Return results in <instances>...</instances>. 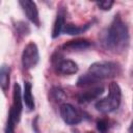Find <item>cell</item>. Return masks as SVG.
Returning <instances> with one entry per match:
<instances>
[{
	"label": "cell",
	"instance_id": "obj_1",
	"mask_svg": "<svg viewBox=\"0 0 133 133\" xmlns=\"http://www.w3.org/2000/svg\"><path fill=\"white\" fill-rule=\"evenodd\" d=\"M130 36L128 27L125 24V22L122 20L119 15H116L111 22L107 33L105 35L104 44L105 47L114 53L123 52L127 49L129 45Z\"/></svg>",
	"mask_w": 133,
	"mask_h": 133
},
{
	"label": "cell",
	"instance_id": "obj_2",
	"mask_svg": "<svg viewBox=\"0 0 133 133\" xmlns=\"http://www.w3.org/2000/svg\"><path fill=\"white\" fill-rule=\"evenodd\" d=\"M121 101H122L121 87L116 82H111L108 87V95L105 98L100 99L96 103L95 107L98 111L102 113H110L119 107Z\"/></svg>",
	"mask_w": 133,
	"mask_h": 133
},
{
	"label": "cell",
	"instance_id": "obj_3",
	"mask_svg": "<svg viewBox=\"0 0 133 133\" xmlns=\"http://www.w3.org/2000/svg\"><path fill=\"white\" fill-rule=\"evenodd\" d=\"M22 94H21V87L18 83L14 84V92H12V105L8 112L7 123L5 127V133H14L16 124L20 122L21 113L23 110V104H22Z\"/></svg>",
	"mask_w": 133,
	"mask_h": 133
},
{
	"label": "cell",
	"instance_id": "obj_4",
	"mask_svg": "<svg viewBox=\"0 0 133 133\" xmlns=\"http://www.w3.org/2000/svg\"><path fill=\"white\" fill-rule=\"evenodd\" d=\"M119 72V65L112 61H96L89 65L87 71V73L98 81L113 78L117 76Z\"/></svg>",
	"mask_w": 133,
	"mask_h": 133
},
{
	"label": "cell",
	"instance_id": "obj_5",
	"mask_svg": "<svg viewBox=\"0 0 133 133\" xmlns=\"http://www.w3.org/2000/svg\"><path fill=\"white\" fill-rule=\"evenodd\" d=\"M38 60H39V53H38L37 46L33 42L27 44V46L23 50L22 57H21L23 68L26 70L32 69L37 64Z\"/></svg>",
	"mask_w": 133,
	"mask_h": 133
},
{
	"label": "cell",
	"instance_id": "obj_6",
	"mask_svg": "<svg viewBox=\"0 0 133 133\" xmlns=\"http://www.w3.org/2000/svg\"><path fill=\"white\" fill-rule=\"evenodd\" d=\"M60 116L63 122L70 126H74L79 124L82 121V116L80 112L71 104H62L60 107Z\"/></svg>",
	"mask_w": 133,
	"mask_h": 133
},
{
	"label": "cell",
	"instance_id": "obj_7",
	"mask_svg": "<svg viewBox=\"0 0 133 133\" xmlns=\"http://www.w3.org/2000/svg\"><path fill=\"white\" fill-rule=\"evenodd\" d=\"M19 4L22 6L28 20L31 23H33V25H35L36 27H39L41 22H39V17H38V9H37L35 2L30 1V0H23V1H20Z\"/></svg>",
	"mask_w": 133,
	"mask_h": 133
},
{
	"label": "cell",
	"instance_id": "obj_8",
	"mask_svg": "<svg viewBox=\"0 0 133 133\" xmlns=\"http://www.w3.org/2000/svg\"><path fill=\"white\" fill-rule=\"evenodd\" d=\"M104 92V86H92L90 89H87L85 91H82L81 94L78 95V102L81 104H86L89 103L96 99H98L102 94Z\"/></svg>",
	"mask_w": 133,
	"mask_h": 133
},
{
	"label": "cell",
	"instance_id": "obj_9",
	"mask_svg": "<svg viewBox=\"0 0 133 133\" xmlns=\"http://www.w3.org/2000/svg\"><path fill=\"white\" fill-rule=\"evenodd\" d=\"M55 68L56 71L62 75H73L78 72V64L71 59H59Z\"/></svg>",
	"mask_w": 133,
	"mask_h": 133
},
{
	"label": "cell",
	"instance_id": "obj_10",
	"mask_svg": "<svg viewBox=\"0 0 133 133\" xmlns=\"http://www.w3.org/2000/svg\"><path fill=\"white\" fill-rule=\"evenodd\" d=\"M90 42L86 39H74V41H69L66 42L63 46L62 49L68 52H77V51H82L90 47Z\"/></svg>",
	"mask_w": 133,
	"mask_h": 133
},
{
	"label": "cell",
	"instance_id": "obj_11",
	"mask_svg": "<svg viewBox=\"0 0 133 133\" xmlns=\"http://www.w3.org/2000/svg\"><path fill=\"white\" fill-rule=\"evenodd\" d=\"M64 24H65V10L60 9L57 12V16H56V19H55V22L53 25V30H52V37L53 38H56L60 35Z\"/></svg>",
	"mask_w": 133,
	"mask_h": 133
},
{
	"label": "cell",
	"instance_id": "obj_12",
	"mask_svg": "<svg viewBox=\"0 0 133 133\" xmlns=\"http://www.w3.org/2000/svg\"><path fill=\"white\" fill-rule=\"evenodd\" d=\"M23 101L29 111L34 109V100L32 96V85L30 82L26 81L24 83V91H23Z\"/></svg>",
	"mask_w": 133,
	"mask_h": 133
},
{
	"label": "cell",
	"instance_id": "obj_13",
	"mask_svg": "<svg viewBox=\"0 0 133 133\" xmlns=\"http://www.w3.org/2000/svg\"><path fill=\"white\" fill-rule=\"evenodd\" d=\"M10 79V68L7 64H2L0 66V88L6 91L9 85Z\"/></svg>",
	"mask_w": 133,
	"mask_h": 133
},
{
	"label": "cell",
	"instance_id": "obj_14",
	"mask_svg": "<svg viewBox=\"0 0 133 133\" xmlns=\"http://www.w3.org/2000/svg\"><path fill=\"white\" fill-rule=\"evenodd\" d=\"M90 27V23L83 25V26H76L74 24H64L62 28V32L70 34V35H78L80 33H83Z\"/></svg>",
	"mask_w": 133,
	"mask_h": 133
},
{
	"label": "cell",
	"instance_id": "obj_15",
	"mask_svg": "<svg viewBox=\"0 0 133 133\" xmlns=\"http://www.w3.org/2000/svg\"><path fill=\"white\" fill-rule=\"evenodd\" d=\"M99 81L97 79H95L90 74L86 73L82 76H80L77 80V86L78 87H87V86H91L95 85L96 83H98Z\"/></svg>",
	"mask_w": 133,
	"mask_h": 133
},
{
	"label": "cell",
	"instance_id": "obj_16",
	"mask_svg": "<svg viewBox=\"0 0 133 133\" xmlns=\"http://www.w3.org/2000/svg\"><path fill=\"white\" fill-rule=\"evenodd\" d=\"M51 97L54 101L56 102H61L64 100L65 98V94L64 91L60 88V87H53L51 89Z\"/></svg>",
	"mask_w": 133,
	"mask_h": 133
},
{
	"label": "cell",
	"instance_id": "obj_17",
	"mask_svg": "<svg viewBox=\"0 0 133 133\" xmlns=\"http://www.w3.org/2000/svg\"><path fill=\"white\" fill-rule=\"evenodd\" d=\"M108 122L107 119H99L97 122V129L100 133H107L108 131Z\"/></svg>",
	"mask_w": 133,
	"mask_h": 133
},
{
	"label": "cell",
	"instance_id": "obj_18",
	"mask_svg": "<svg viewBox=\"0 0 133 133\" xmlns=\"http://www.w3.org/2000/svg\"><path fill=\"white\" fill-rule=\"evenodd\" d=\"M113 4H114V2L111 0H104V1H98L97 2L98 7L101 8L102 10H109Z\"/></svg>",
	"mask_w": 133,
	"mask_h": 133
},
{
	"label": "cell",
	"instance_id": "obj_19",
	"mask_svg": "<svg viewBox=\"0 0 133 133\" xmlns=\"http://www.w3.org/2000/svg\"><path fill=\"white\" fill-rule=\"evenodd\" d=\"M19 24H20V25H17L18 31H19L20 33L26 35V34L29 32V27H28V25H27L26 23H24V22H20Z\"/></svg>",
	"mask_w": 133,
	"mask_h": 133
}]
</instances>
